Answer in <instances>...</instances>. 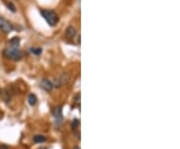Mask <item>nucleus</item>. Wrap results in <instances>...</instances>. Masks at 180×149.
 <instances>
[{"label":"nucleus","mask_w":180,"mask_h":149,"mask_svg":"<svg viewBox=\"0 0 180 149\" xmlns=\"http://www.w3.org/2000/svg\"><path fill=\"white\" fill-rule=\"evenodd\" d=\"M7 7H8L9 9H10L11 11H13V12H15V10H16V8L14 7L13 6V4L12 3H7Z\"/></svg>","instance_id":"obj_14"},{"label":"nucleus","mask_w":180,"mask_h":149,"mask_svg":"<svg viewBox=\"0 0 180 149\" xmlns=\"http://www.w3.org/2000/svg\"><path fill=\"white\" fill-rule=\"evenodd\" d=\"M28 103H29L31 106H34L35 104L37 103V97H36V95L33 94V93L29 94V96H28Z\"/></svg>","instance_id":"obj_9"},{"label":"nucleus","mask_w":180,"mask_h":149,"mask_svg":"<svg viewBox=\"0 0 180 149\" xmlns=\"http://www.w3.org/2000/svg\"><path fill=\"white\" fill-rule=\"evenodd\" d=\"M79 124H80L79 120L77 119V118H75V119H74V120L71 122V128H72V130H73V131H75L77 128L79 127Z\"/></svg>","instance_id":"obj_11"},{"label":"nucleus","mask_w":180,"mask_h":149,"mask_svg":"<svg viewBox=\"0 0 180 149\" xmlns=\"http://www.w3.org/2000/svg\"><path fill=\"white\" fill-rule=\"evenodd\" d=\"M0 149H9V146L5 145V144H2V145H0Z\"/></svg>","instance_id":"obj_15"},{"label":"nucleus","mask_w":180,"mask_h":149,"mask_svg":"<svg viewBox=\"0 0 180 149\" xmlns=\"http://www.w3.org/2000/svg\"><path fill=\"white\" fill-rule=\"evenodd\" d=\"M53 116H54L55 124L57 126H60L63 121V113H62V106H57L53 110Z\"/></svg>","instance_id":"obj_3"},{"label":"nucleus","mask_w":180,"mask_h":149,"mask_svg":"<svg viewBox=\"0 0 180 149\" xmlns=\"http://www.w3.org/2000/svg\"><path fill=\"white\" fill-rule=\"evenodd\" d=\"M73 101L75 102V103H77L79 105V102H80V93H77V94L74 96L73 98Z\"/></svg>","instance_id":"obj_13"},{"label":"nucleus","mask_w":180,"mask_h":149,"mask_svg":"<svg viewBox=\"0 0 180 149\" xmlns=\"http://www.w3.org/2000/svg\"><path fill=\"white\" fill-rule=\"evenodd\" d=\"M33 141L35 143H43L46 141V137L43 135H35L33 137Z\"/></svg>","instance_id":"obj_10"},{"label":"nucleus","mask_w":180,"mask_h":149,"mask_svg":"<svg viewBox=\"0 0 180 149\" xmlns=\"http://www.w3.org/2000/svg\"><path fill=\"white\" fill-rule=\"evenodd\" d=\"M3 55L8 59H12V60H20L23 57V53L20 50H18L17 48H13V47H9L6 48L3 52Z\"/></svg>","instance_id":"obj_1"},{"label":"nucleus","mask_w":180,"mask_h":149,"mask_svg":"<svg viewBox=\"0 0 180 149\" xmlns=\"http://www.w3.org/2000/svg\"><path fill=\"white\" fill-rule=\"evenodd\" d=\"M0 30L4 33H9L12 30V25L1 16H0Z\"/></svg>","instance_id":"obj_4"},{"label":"nucleus","mask_w":180,"mask_h":149,"mask_svg":"<svg viewBox=\"0 0 180 149\" xmlns=\"http://www.w3.org/2000/svg\"><path fill=\"white\" fill-rule=\"evenodd\" d=\"M30 51H31V53H33V54H35V55H40L42 53L41 48H36V47L30 48Z\"/></svg>","instance_id":"obj_12"},{"label":"nucleus","mask_w":180,"mask_h":149,"mask_svg":"<svg viewBox=\"0 0 180 149\" xmlns=\"http://www.w3.org/2000/svg\"><path fill=\"white\" fill-rule=\"evenodd\" d=\"M40 86H41L42 89H44L45 91H47V92H50L51 90L53 89V83L50 82L48 79H42L41 83H40Z\"/></svg>","instance_id":"obj_5"},{"label":"nucleus","mask_w":180,"mask_h":149,"mask_svg":"<svg viewBox=\"0 0 180 149\" xmlns=\"http://www.w3.org/2000/svg\"><path fill=\"white\" fill-rule=\"evenodd\" d=\"M20 43V39L18 37H13L10 41H9V44H10V47H13V48H17L18 45Z\"/></svg>","instance_id":"obj_8"},{"label":"nucleus","mask_w":180,"mask_h":149,"mask_svg":"<svg viewBox=\"0 0 180 149\" xmlns=\"http://www.w3.org/2000/svg\"><path fill=\"white\" fill-rule=\"evenodd\" d=\"M76 35V29L73 26H69L66 29V36L68 38H74V36Z\"/></svg>","instance_id":"obj_7"},{"label":"nucleus","mask_w":180,"mask_h":149,"mask_svg":"<svg viewBox=\"0 0 180 149\" xmlns=\"http://www.w3.org/2000/svg\"><path fill=\"white\" fill-rule=\"evenodd\" d=\"M69 75L67 73H63L61 76H60L59 78H58V86H60V85H65V84H67V83L69 82Z\"/></svg>","instance_id":"obj_6"},{"label":"nucleus","mask_w":180,"mask_h":149,"mask_svg":"<svg viewBox=\"0 0 180 149\" xmlns=\"http://www.w3.org/2000/svg\"><path fill=\"white\" fill-rule=\"evenodd\" d=\"M41 15L45 18V20L50 26H55L56 23L58 22V16L54 12L51 10H41Z\"/></svg>","instance_id":"obj_2"},{"label":"nucleus","mask_w":180,"mask_h":149,"mask_svg":"<svg viewBox=\"0 0 180 149\" xmlns=\"http://www.w3.org/2000/svg\"><path fill=\"white\" fill-rule=\"evenodd\" d=\"M77 43H80V35H78L77 36Z\"/></svg>","instance_id":"obj_16"},{"label":"nucleus","mask_w":180,"mask_h":149,"mask_svg":"<svg viewBox=\"0 0 180 149\" xmlns=\"http://www.w3.org/2000/svg\"><path fill=\"white\" fill-rule=\"evenodd\" d=\"M2 94V90H1V88H0V95Z\"/></svg>","instance_id":"obj_18"},{"label":"nucleus","mask_w":180,"mask_h":149,"mask_svg":"<svg viewBox=\"0 0 180 149\" xmlns=\"http://www.w3.org/2000/svg\"><path fill=\"white\" fill-rule=\"evenodd\" d=\"M38 149H47V148H45V147H41V148H38Z\"/></svg>","instance_id":"obj_19"},{"label":"nucleus","mask_w":180,"mask_h":149,"mask_svg":"<svg viewBox=\"0 0 180 149\" xmlns=\"http://www.w3.org/2000/svg\"><path fill=\"white\" fill-rule=\"evenodd\" d=\"M73 149H80V148H79V147H78V146H76V147H74Z\"/></svg>","instance_id":"obj_17"}]
</instances>
